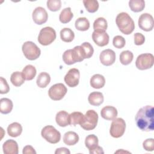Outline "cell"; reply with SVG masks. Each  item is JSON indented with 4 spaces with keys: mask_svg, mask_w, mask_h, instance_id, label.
<instances>
[{
    "mask_svg": "<svg viewBox=\"0 0 154 154\" xmlns=\"http://www.w3.org/2000/svg\"><path fill=\"white\" fill-rule=\"evenodd\" d=\"M116 23L119 30L125 35L131 34L135 29V23L131 17L125 12L117 14Z\"/></svg>",
    "mask_w": 154,
    "mask_h": 154,
    "instance_id": "cell-2",
    "label": "cell"
},
{
    "mask_svg": "<svg viewBox=\"0 0 154 154\" xmlns=\"http://www.w3.org/2000/svg\"><path fill=\"white\" fill-rule=\"evenodd\" d=\"M72 51L76 62H81L85 59L83 49L81 46H75L72 49Z\"/></svg>",
    "mask_w": 154,
    "mask_h": 154,
    "instance_id": "cell-35",
    "label": "cell"
},
{
    "mask_svg": "<svg viewBox=\"0 0 154 154\" xmlns=\"http://www.w3.org/2000/svg\"><path fill=\"white\" fill-rule=\"evenodd\" d=\"M154 63V57L152 54L146 53L138 55L135 61L136 67L141 70L150 69Z\"/></svg>",
    "mask_w": 154,
    "mask_h": 154,
    "instance_id": "cell-8",
    "label": "cell"
},
{
    "mask_svg": "<svg viewBox=\"0 0 154 154\" xmlns=\"http://www.w3.org/2000/svg\"><path fill=\"white\" fill-rule=\"evenodd\" d=\"M55 154H62V153H66V154H70V152L69 151V150L66 147H61V148H58L57 149L55 152Z\"/></svg>",
    "mask_w": 154,
    "mask_h": 154,
    "instance_id": "cell-44",
    "label": "cell"
},
{
    "mask_svg": "<svg viewBox=\"0 0 154 154\" xmlns=\"http://www.w3.org/2000/svg\"><path fill=\"white\" fill-rule=\"evenodd\" d=\"M84 114L78 111L72 112L69 114V125L75 126L78 124H80L82 120Z\"/></svg>",
    "mask_w": 154,
    "mask_h": 154,
    "instance_id": "cell-33",
    "label": "cell"
},
{
    "mask_svg": "<svg viewBox=\"0 0 154 154\" xmlns=\"http://www.w3.org/2000/svg\"><path fill=\"white\" fill-rule=\"evenodd\" d=\"M60 37L63 42L69 43L74 39L75 34L70 28H64L60 31Z\"/></svg>",
    "mask_w": 154,
    "mask_h": 154,
    "instance_id": "cell-26",
    "label": "cell"
},
{
    "mask_svg": "<svg viewBox=\"0 0 154 154\" xmlns=\"http://www.w3.org/2000/svg\"><path fill=\"white\" fill-rule=\"evenodd\" d=\"M25 79L20 72H14L11 75L10 81L15 87H20L25 82Z\"/></svg>",
    "mask_w": 154,
    "mask_h": 154,
    "instance_id": "cell-30",
    "label": "cell"
},
{
    "mask_svg": "<svg viewBox=\"0 0 154 154\" xmlns=\"http://www.w3.org/2000/svg\"><path fill=\"white\" fill-rule=\"evenodd\" d=\"M22 75L23 78L26 81H31L33 79L36 75L37 71L35 67L32 65H26L22 70Z\"/></svg>",
    "mask_w": 154,
    "mask_h": 154,
    "instance_id": "cell-23",
    "label": "cell"
},
{
    "mask_svg": "<svg viewBox=\"0 0 154 154\" xmlns=\"http://www.w3.org/2000/svg\"><path fill=\"white\" fill-rule=\"evenodd\" d=\"M67 91L66 87L62 83H58L52 85L48 91L49 97L53 100H61Z\"/></svg>",
    "mask_w": 154,
    "mask_h": 154,
    "instance_id": "cell-9",
    "label": "cell"
},
{
    "mask_svg": "<svg viewBox=\"0 0 154 154\" xmlns=\"http://www.w3.org/2000/svg\"><path fill=\"white\" fill-rule=\"evenodd\" d=\"M51 81V76L46 72H41L37 78V85L40 88H45Z\"/></svg>",
    "mask_w": 154,
    "mask_h": 154,
    "instance_id": "cell-25",
    "label": "cell"
},
{
    "mask_svg": "<svg viewBox=\"0 0 154 154\" xmlns=\"http://www.w3.org/2000/svg\"><path fill=\"white\" fill-rule=\"evenodd\" d=\"M79 141L78 135L73 131H69L64 134L63 137V142L67 146H73L76 144Z\"/></svg>",
    "mask_w": 154,
    "mask_h": 154,
    "instance_id": "cell-20",
    "label": "cell"
},
{
    "mask_svg": "<svg viewBox=\"0 0 154 154\" xmlns=\"http://www.w3.org/2000/svg\"><path fill=\"white\" fill-rule=\"evenodd\" d=\"M22 50L24 56L29 60L37 59L41 54L40 48L34 42L31 41L25 42L22 46Z\"/></svg>",
    "mask_w": 154,
    "mask_h": 154,
    "instance_id": "cell-4",
    "label": "cell"
},
{
    "mask_svg": "<svg viewBox=\"0 0 154 154\" xmlns=\"http://www.w3.org/2000/svg\"><path fill=\"white\" fill-rule=\"evenodd\" d=\"M143 147L147 151H153L154 149V140L153 138L146 139L143 143Z\"/></svg>",
    "mask_w": 154,
    "mask_h": 154,
    "instance_id": "cell-41",
    "label": "cell"
},
{
    "mask_svg": "<svg viewBox=\"0 0 154 154\" xmlns=\"http://www.w3.org/2000/svg\"><path fill=\"white\" fill-rule=\"evenodd\" d=\"M103 95L101 92L93 91L91 93L88 97V100L90 105L93 106H99L103 102Z\"/></svg>",
    "mask_w": 154,
    "mask_h": 154,
    "instance_id": "cell-18",
    "label": "cell"
},
{
    "mask_svg": "<svg viewBox=\"0 0 154 154\" xmlns=\"http://www.w3.org/2000/svg\"><path fill=\"white\" fill-rule=\"evenodd\" d=\"M112 44L115 48L121 49L125 46L126 41L123 37L121 35H116L113 38Z\"/></svg>",
    "mask_w": 154,
    "mask_h": 154,
    "instance_id": "cell-39",
    "label": "cell"
},
{
    "mask_svg": "<svg viewBox=\"0 0 154 154\" xmlns=\"http://www.w3.org/2000/svg\"><path fill=\"white\" fill-rule=\"evenodd\" d=\"M99 59L103 65L109 66L113 64L116 61V53L112 49H105L100 54Z\"/></svg>",
    "mask_w": 154,
    "mask_h": 154,
    "instance_id": "cell-12",
    "label": "cell"
},
{
    "mask_svg": "<svg viewBox=\"0 0 154 154\" xmlns=\"http://www.w3.org/2000/svg\"><path fill=\"white\" fill-rule=\"evenodd\" d=\"M90 85L96 89L102 88L105 84V79L104 76L100 74H95L90 78Z\"/></svg>",
    "mask_w": 154,
    "mask_h": 154,
    "instance_id": "cell-19",
    "label": "cell"
},
{
    "mask_svg": "<svg viewBox=\"0 0 154 154\" xmlns=\"http://www.w3.org/2000/svg\"><path fill=\"white\" fill-rule=\"evenodd\" d=\"M137 127L143 131H153L154 129V108L152 105L141 108L135 116Z\"/></svg>",
    "mask_w": 154,
    "mask_h": 154,
    "instance_id": "cell-1",
    "label": "cell"
},
{
    "mask_svg": "<svg viewBox=\"0 0 154 154\" xmlns=\"http://www.w3.org/2000/svg\"><path fill=\"white\" fill-rule=\"evenodd\" d=\"M99 140L96 135L94 134H91L86 137L85 140V146L89 149V150L94 149L98 146Z\"/></svg>",
    "mask_w": 154,
    "mask_h": 154,
    "instance_id": "cell-31",
    "label": "cell"
},
{
    "mask_svg": "<svg viewBox=\"0 0 154 154\" xmlns=\"http://www.w3.org/2000/svg\"><path fill=\"white\" fill-rule=\"evenodd\" d=\"M83 4L85 8L89 13H94L99 8V2L96 0H84Z\"/></svg>",
    "mask_w": 154,
    "mask_h": 154,
    "instance_id": "cell-34",
    "label": "cell"
},
{
    "mask_svg": "<svg viewBox=\"0 0 154 154\" xmlns=\"http://www.w3.org/2000/svg\"><path fill=\"white\" fill-rule=\"evenodd\" d=\"M10 90V87L6 81L3 77L0 78V93L6 94Z\"/></svg>",
    "mask_w": 154,
    "mask_h": 154,
    "instance_id": "cell-40",
    "label": "cell"
},
{
    "mask_svg": "<svg viewBox=\"0 0 154 154\" xmlns=\"http://www.w3.org/2000/svg\"><path fill=\"white\" fill-rule=\"evenodd\" d=\"M117 110L112 106H104L100 111L101 117L106 120H112L117 116Z\"/></svg>",
    "mask_w": 154,
    "mask_h": 154,
    "instance_id": "cell-15",
    "label": "cell"
},
{
    "mask_svg": "<svg viewBox=\"0 0 154 154\" xmlns=\"http://www.w3.org/2000/svg\"><path fill=\"white\" fill-rule=\"evenodd\" d=\"M73 17V14L71 11L70 7L64 8L60 13L59 19L60 21L63 23H67L69 22Z\"/></svg>",
    "mask_w": 154,
    "mask_h": 154,
    "instance_id": "cell-29",
    "label": "cell"
},
{
    "mask_svg": "<svg viewBox=\"0 0 154 154\" xmlns=\"http://www.w3.org/2000/svg\"><path fill=\"white\" fill-rule=\"evenodd\" d=\"M80 78L79 70L76 68L70 69L64 76L66 84L70 87H75L79 84Z\"/></svg>",
    "mask_w": 154,
    "mask_h": 154,
    "instance_id": "cell-10",
    "label": "cell"
},
{
    "mask_svg": "<svg viewBox=\"0 0 154 154\" xmlns=\"http://www.w3.org/2000/svg\"><path fill=\"white\" fill-rule=\"evenodd\" d=\"M129 7L134 12H140L145 7V2L143 0H131L129 1Z\"/></svg>",
    "mask_w": 154,
    "mask_h": 154,
    "instance_id": "cell-28",
    "label": "cell"
},
{
    "mask_svg": "<svg viewBox=\"0 0 154 154\" xmlns=\"http://www.w3.org/2000/svg\"><path fill=\"white\" fill-rule=\"evenodd\" d=\"M75 26L76 29L81 31H85L90 28V22L86 17H79L75 23Z\"/></svg>",
    "mask_w": 154,
    "mask_h": 154,
    "instance_id": "cell-27",
    "label": "cell"
},
{
    "mask_svg": "<svg viewBox=\"0 0 154 154\" xmlns=\"http://www.w3.org/2000/svg\"><path fill=\"white\" fill-rule=\"evenodd\" d=\"M126 129L125 121L122 118H116L112 120L111 124L109 134L111 137L118 138L121 137Z\"/></svg>",
    "mask_w": 154,
    "mask_h": 154,
    "instance_id": "cell-7",
    "label": "cell"
},
{
    "mask_svg": "<svg viewBox=\"0 0 154 154\" xmlns=\"http://www.w3.org/2000/svg\"><path fill=\"white\" fill-rule=\"evenodd\" d=\"M108 27L106 20L103 17H98L93 23V29L97 32H105Z\"/></svg>",
    "mask_w": 154,
    "mask_h": 154,
    "instance_id": "cell-24",
    "label": "cell"
},
{
    "mask_svg": "<svg viewBox=\"0 0 154 154\" xmlns=\"http://www.w3.org/2000/svg\"><path fill=\"white\" fill-rule=\"evenodd\" d=\"M22 153L23 154H29V153H31V154H35L36 153V152L35 151L34 149L32 147V146H30V145H28V146H26L23 147V151H22Z\"/></svg>",
    "mask_w": 154,
    "mask_h": 154,
    "instance_id": "cell-43",
    "label": "cell"
},
{
    "mask_svg": "<svg viewBox=\"0 0 154 154\" xmlns=\"http://www.w3.org/2000/svg\"><path fill=\"white\" fill-rule=\"evenodd\" d=\"M134 55L130 51H124L120 55V61L123 65H128L133 60Z\"/></svg>",
    "mask_w": 154,
    "mask_h": 154,
    "instance_id": "cell-32",
    "label": "cell"
},
{
    "mask_svg": "<svg viewBox=\"0 0 154 154\" xmlns=\"http://www.w3.org/2000/svg\"><path fill=\"white\" fill-rule=\"evenodd\" d=\"M138 26L144 31H150L153 29L154 21L152 16L149 13L142 14L138 19Z\"/></svg>",
    "mask_w": 154,
    "mask_h": 154,
    "instance_id": "cell-11",
    "label": "cell"
},
{
    "mask_svg": "<svg viewBox=\"0 0 154 154\" xmlns=\"http://www.w3.org/2000/svg\"><path fill=\"white\" fill-rule=\"evenodd\" d=\"M81 46L83 49L85 54V58H91L94 53V49L92 45L88 42H84L81 44Z\"/></svg>",
    "mask_w": 154,
    "mask_h": 154,
    "instance_id": "cell-37",
    "label": "cell"
},
{
    "mask_svg": "<svg viewBox=\"0 0 154 154\" xmlns=\"http://www.w3.org/2000/svg\"><path fill=\"white\" fill-rule=\"evenodd\" d=\"M92 39L97 46L102 47L108 44L109 37L106 32H97L94 31L92 33Z\"/></svg>",
    "mask_w": 154,
    "mask_h": 154,
    "instance_id": "cell-14",
    "label": "cell"
},
{
    "mask_svg": "<svg viewBox=\"0 0 154 154\" xmlns=\"http://www.w3.org/2000/svg\"><path fill=\"white\" fill-rule=\"evenodd\" d=\"M2 149L4 153L5 154H17L19 152V147L17 142L11 139L4 143Z\"/></svg>",
    "mask_w": 154,
    "mask_h": 154,
    "instance_id": "cell-16",
    "label": "cell"
},
{
    "mask_svg": "<svg viewBox=\"0 0 154 154\" xmlns=\"http://www.w3.org/2000/svg\"><path fill=\"white\" fill-rule=\"evenodd\" d=\"M56 38V32L54 29L50 26L43 28L38 34V42L43 46L51 44Z\"/></svg>",
    "mask_w": 154,
    "mask_h": 154,
    "instance_id": "cell-6",
    "label": "cell"
},
{
    "mask_svg": "<svg viewBox=\"0 0 154 154\" xmlns=\"http://www.w3.org/2000/svg\"><path fill=\"white\" fill-rule=\"evenodd\" d=\"M89 153L90 154H92V153H94V154H96V153H104V152L103 150L102 147H101L100 146H97L94 149L89 150Z\"/></svg>",
    "mask_w": 154,
    "mask_h": 154,
    "instance_id": "cell-45",
    "label": "cell"
},
{
    "mask_svg": "<svg viewBox=\"0 0 154 154\" xmlns=\"http://www.w3.org/2000/svg\"><path fill=\"white\" fill-rule=\"evenodd\" d=\"M98 114L93 109L88 110L84 115L83 119L79 124L81 127L86 131L94 129L97 124Z\"/></svg>",
    "mask_w": 154,
    "mask_h": 154,
    "instance_id": "cell-3",
    "label": "cell"
},
{
    "mask_svg": "<svg viewBox=\"0 0 154 154\" xmlns=\"http://www.w3.org/2000/svg\"><path fill=\"white\" fill-rule=\"evenodd\" d=\"M32 17L33 21L36 24L42 25L46 22L48 18V14L44 8L42 7H38L34 10Z\"/></svg>",
    "mask_w": 154,
    "mask_h": 154,
    "instance_id": "cell-13",
    "label": "cell"
},
{
    "mask_svg": "<svg viewBox=\"0 0 154 154\" xmlns=\"http://www.w3.org/2000/svg\"><path fill=\"white\" fill-rule=\"evenodd\" d=\"M22 132V125L17 122H13L7 127V133L11 137H19Z\"/></svg>",
    "mask_w": 154,
    "mask_h": 154,
    "instance_id": "cell-21",
    "label": "cell"
},
{
    "mask_svg": "<svg viewBox=\"0 0 154 154\" xmlns=\"http://www.w3.org/2000/svg\"><path fill=\"white\" fill-rule=\"evenodd\" d=\"M63 60L64 62L67 65H72L75 64L76 62L72 49L66 50L63 54Z\"/></svg>",
    "mask_w": 154,
    "mask_h": 154,
    "instance_id": "cell-36",
    "label": "cell"
},
{
    "mask_svg": "<svg viewBox=\"0 0 154 154\" xmlns=\"http://www.w3.org/2000/svg\"><path fill=\"white\" fill-rule=\"evenodd\" d=\"M134 43L137 46L142 45L145 42L144 35L140 32H137L134 34Z\"/></svg>",
    "mask_w": 154,
    "mask_h": 154,
    "instance_id": "cell-42",
    "label": "cell"
},
{
    "mask_svg": "<svg viewBox=\"0 0 154 154\" xmlns=\"http://www.w3.org/2000/svg\"><path fill=\"white\" fill-rule=\"evenodd\" d=\"M47 7L51 11H57L61 7L60 0H49L47 1Z\"/></svg>",
    "mask_w": 154,
    "mask_h": 154,
    "instance_id": "cell-38",
    "label": "cell"
},
{
    "mask_svg": "<svg viewBox=\"0 0 154 154\" xmlns=\"http://www.w3.org/2000/svg\"><path fill=\"white\" fill-rule=\"evenodd\" d=\"M41 135L46 141L51 144H56L61 139L60 132L51 125L45 126L41 131Z\"/></svg>",
    "mask_w": 154,
    "mask_h": 154,
    "instance_id": "cell-5",
    "label": "cell"
},
{
    "mask_svg": "<svg viewBox=\"0 0 154 154\" xmlns=\"http://www.w3.org/2000/svg\"><path fill=\"white\" fill-rule=\"evenodd\" d=\"M13 107V102L8 98H1L0 100V112L3 114L10 113Z\"/></svg>",
    "mask_w": 154,
    "mask_h": 154,
    "instance_id": "cell-22",
    "label": "cell"
},
{
    "mask_svg": "<svg viewBox=\"0 0 154 154\" xmlns=\"http://www.w3.org/2000/svg\"><path fill=\"white\" fill-rule=\"evenodd\" d=\"M55 120L58 126L66 127L69 125V114L65 111H60L56 114Z\"/></svg>",
    "mask_w": 154,
    "mask_h": 154,
    "instance_id": "cell-17",
    "label": "cell"
}]
</instances>
